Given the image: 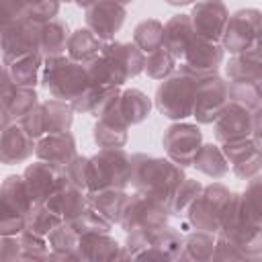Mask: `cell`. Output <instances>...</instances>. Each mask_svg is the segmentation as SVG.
I'll list each match as a JSON object with an SVG mask.
<instances>
[{
  "mask_svg": "<svg viewBox=\"0 0 262 262\" xmlns=\"http://www.w3.org/2000/svg\"><path fill=\"white\" fill-rule=\"evenodd\" d=\"M59 223H61V219H59L53 211H49L43 203L35 205V207L25 215V229H27V231H33V233H37V235H43V237H47L49 231H53Z\"/></svg>",
  "mask_w": 262,
  "mask_h": 262,
  "instance_id": "obj_38",
  "label": "cell"
},
{
  "mask_svg": "<svg viewBox=\"0 0 262 262\" xmlns=\"http://www.w3.org/2000/svg\"><path fill=\"white\" fill-rule=\"evenodd\" d=\"M8 23H12V18L8 16V12L4 10V6H2V2H0V29H4Z\"/></svg>",
  "mask_w": 262,
  "mask_h": 262,
  "instance_id": "obj_56",
  "label": "cell"
},
{
  "mask_svg": "<svg viewBox=\"0 0 262 262\" xmlns=\"http://www.w3.org/2000/svg\"><path fill=\"white\" fill-rule=\"evenodd\" d=\"M10 123H12V119L8 117V113H6V108H4L2 104H0V131H2L4 127H8Z\"/></svg>",
  "mask_w": 262,
  "mask_h": 262,
  "instance_id": "obj_55",
  "label": "cell"
},
{
  "mask_svg": "<svg viewBox=\"0 0 262 262\" xmlns=\"http://www.w3.org/2000/svg\"><path fill=\"white\" fill-rule=\"evenodd\" d=\"M78 237L80 235L76 233V229L68 221H61L47 235L49 258H55V260H78Z\"/></svg>",
  "mask_w": 262,
  "mask_h": 262,
  "instance_id": "obj_29",
  "label": "cell"
},
{
  "mask_svg": "<svg viewBox=\"0 0 262 262\" xmlns=\"http://www.w3.org/2000/svg\"><path fill=\"white\" fill-rule=\"evenodd\" d=\"M35 154V139L23 129L18 121H12L0 131V164L16 166L27 162Z\"/></svg>",
  "mask_w": 262,
  "mask_h": 262,
  "instance_id": "obj_17",
  "label": "cell"
},
{
  "mask_svg": "<svg viewBox=\"0 0 262 262\" xmlns=\"http://www.w3.org/2000/svg\"><path fill=\"white\" fill-rule=\"evenodd\" d=\"M14 82L10 80V74H8V70H6V66L4 63H0V104L4 106L6 104V100L10 98V94L14 92Z\"/></svg>",
  "mask_w": 262,
  "mask_h": 262,
  "instance_id": "obj_54",
  "label": "cell"
},
{
  "mask_svg": "<svg viewBox=\"0 0 262 262\" xmlns=\"http://www.w3.org/2000/svg\"><path fill=\"white\" fill-rule=\"evenodd\" d=\"M35 104H39V96L35 92V88H20L16 86L14 92L10 94V98L6 100L4 108L8 113V117L12 121H20Z\"/></svg>",
  "mask_w": 262,
  "mask_h": 262,
  "instance_id": "obj_40",
  "label": "cell"
},
{
  "mask_svg": "<svg viewBox=\"0 0 262 262\" xmlns=\"http://www.w3.org/2000/svg\"><path fill=\"white\" fill-rule=\"evenodd\" d=\"M84 66H86L90 84H96V86H123L127 82L125 72L108 55L100 53L94 59H90L88 63H84Z\"/></svg>",
  "mask_w": 262,
  "mask_h": 262,
  "instance_id": "obj_30",
  "label": "cell"
},
{
  "mask_svg": "<svg viewBox=\"0 0 262 262\" xmlns=\"http://www.w3.org/2000/svg\"><path fill=\"white\" fill-rule=\"evenodd\" d=\"M10 80L14 82V86L20 88H35L39 84L41 78V66H43V55L39 51H31L25 55H18L14 59H10L8 63H4Z\"/></svg>",
  "mask_w": 262,
  "mask_h": 262,
  "instance_id": "obj_25",
  "label": "cell"
},
{
  "mask_svg": "<svg viewBox=\"0 0 262 262\" xmlns=\"http://www.w3.org/2000/svg\"><path fill=\"white\" fill-rule=\"evenodd\" d=\"M59 2H74V0H59Z\"/></svg>",
  "mask_w": 262,
  "mask_h": 262,
  "instance_id": "obj_61",
  "label": "cell"
},
{
  "mask_svg": "<svg viewBox=\"0 0 262 262\" xmlns=\"http://www.w3.org/2000/svg\"><path fill=\"white\" fill-rule=\"evenodd\" d=\"M20 2H23V4L27 6V10H29V6H33V4L37 2V0H20Z\"/></svg>",
  "mask_w": 262,
  "mask_h": 262,
  "instance_id": "obj_59",
  "label": "cell"
},
{
  "mask_svg": "<svg viewBox=\"0 0 262 262\" xmlns=\"http://www.w3.org/2000/svg\"><path fill=\"white\" fill-rule=\"evenodd\" d=\"M170 217V207L162 203L160 199L135 190L133 194L127 196L119 225L125 231L131 229H156L168 223Z\"/></svg>",
  "mask_w": 262,
  "mask_h": 262,
  "instance_id": "obj_5",
  "label": "cell"
},
{
  "mask_svg": "<svg viewBox=\"0 0 262 262\" xmlns=\"http://www.w3.org/2000/svg\"><path fill=\"white\" fill-rule=\"evenodd\" d=\"M102 55H108L111 59L117 61V66L125 72L127 80L129 78H135L137 74L143 72V63H145V53L135 45V43H123V41H104L102 43V49H100Z\"/></svg>",
  "mask_w": 262,
  "mask_h": 262,
  "instance_id": "obj_22",
  "label": "cell"
},
{
  "mask_svg": "<svg viewBox=\"0 0 262 262\" xmlns=\"http://www.w3.org/2000/svg\"><path fill=\"white\" fill-rule=\"evenodd\" d=\"M164 2H168L170 6H188V4H194L196 0H164Z\"/></svg>",
  "mask_w": 262,
  "mask_h": 262,
  "instance_id": "obj_57",
  "label": "cell"
},
{
  "mask_svg": "<svg viewBox=\"0 0 262 262\" xmlns=\"http://www.w3.org/2000/svg\"><path fill=\"white\" fill-rule=\"evenodd\" d=\"M119 113L121 117L127 121V125H139L149 117L151 111V100L147 98L145 92H141L139 88H127L123 92H119V100H117Z\"/></svg>",
  "mask_w": 262,
  "mask_h": 262,
  "instance_id": "obj_28",
  "label": "cell"
},
{
  "mask_svg": "<svg viewBox=\"0 0 262 262\" xmlns=\"http://www.w3.org/2000/svg\"><path fill=\"white\" fill-rule=\"evenodd\" d=\"M133 43L147 55L164 43V23L158 18H145L133 29Z\"/></svg>",
  "mask_w": 262,
  "mask_h": 262,
  "instance_id": "obj_37",
  "label": "cell"
},
{
  "mask_svg": "<svg viewBox=\"0 0 262 262\" xmlns=\"http://www.w3.org/2000/svg\"><path fill=\"white\" fill-rule=\"evenodd\" d=\"M196 80L190 74L184 72H172L168 78L162 80V84L156 90V108L170 121H182L192 115V102H194V90Z\"/></svg>",
  "mask_w": 262,
  "mask_h": 262,
  "instance_id": "obj_3",
  "label": "cell"
},
{
  "mask_svg": "<svg viewBox=\"0 0 262 262\" xmlns=\"http://www.w3.org/2000/svg\"><path fill=\"white\" fill-rule=\"evenodd\" d=\"M188 16H190L194 35L219 43L223 29H225V23H227V16H229V10L225 8L223 2L201 0V2H194L192 12Z\"/></svg>",
  "mask_w": 262,
  "mask_h": 262,
  "instance_id": "obj_15",
  "label": "cell"
},
{
  "mask_svg": "<svg viewBox=\"0 0 262 262\" xmlns=\"http://www.w3.org/2000/svg\"><path fill=\"white\" fill-rule=\"evenodd\" d=\"M39 82L51 94V98H59L66 102H72L90 86L86 66L70 59L66 53L43 57Z\"/></svg>",
  "mask_w": 262,
  "mask_h": 262,
  "instance_id": "obj_2",
  "label": "cell"
},
{
  "mask_svg": "<svg viewBox=\"0 0 262 262\" xmlns=\"http://www.w3.org/2000/svg\"><path fill=\"white\" fill-rule=\"evenodd\" d=\"M102 92H104V86H96V84H90L80 96H76L70 104L74 108V113H82V115H94V111L98 108L100 104V98H102Z\"/></svg>",
  "mask_w": 262,
  "mask_h": 262,
  "instance_id": "obj_47",
  "label": "cell"
},
{
  "mask_svg": "<svg viewBox=\"0 0 262 262\" xmlns=\"http://www.w3.org/2000/svg\"><path fill=\"white\" fill-rule=\"evenodd\" d=\"M211 125H213L217 143L246 139V137H252L254 133V111L229 100Z\"/></svg>",
  "mask_w": 262,
  "mask_h": 262,
  "instance_id": "obj_12",
  "label": "cell"
},
{
  "mask_svg": "<svg viewBox=\"0 0 262 262\" xmlns=\"http://www.w3.org/2000/svg\"><path fill=\"white\" fill-rule=\"evenodd\" d=\"M227 102H229L227 82L219 74L199 78L190 117H194L196 123H201V125H211Z\"/></svg>",
  "mask_w": 262,
  "mask_h": 262,
  "instance_id": "obj_8",
  "label": "cell"
},
{
  "mask_svg": "<svg viewBox=\"0 0 262 262\" xmlns=\"http://www.w3.org/2000/svg\"><path fill=\"white\" fill-rule=\"evenodd\" d=\"M0 192H2L4 201L16 213H20V215H27L35 207V203H33V199L29 194V188L25 184L23 174H10V176H6L2 180V184H0Z\"/></svg>",
  "mask_w": 262,
  "mask_h": 262,
  "instance_id": "obj_33",
  "label": "cell"
},
{
  "mask_svg": "<svg viewBox=\"0 0 262 262\" xmlns=\"http://www.w3.org/2000/svg\"><path fill=\"white\" fill-rule=\"evenodd\" d=\"M76 139L70 131L61 133H45L35 141V156L51 166L66 168L76 158Z\"/></svg>",
  "mask_w": 262,
  "mask_h": 262,
  "instance_id": "obj_19",
  "label": "cell"
},
{
  "mask_svg": "<svg viewBox=\"0 0 262 262\" xmlns=\"http://www.w3.org/2000/svg\"><path fill=\"white\" fill-rule=\"evenodd\" d=\"M23 178H25V184H27L29 194H31L35 205L43 203L55 188H59L63 182H68L66 172L61 168L51 166L43 160L29 164L23 172Z\"/></svg>",
  "mask_w": 262,
  "mask_h": 262,
  "instance_id": "obj_14",
  "label": "cell"
},
{
  "mask_svg": "<svg viewBox=\"0 0 262 262\" xmlns=\"http://www.w3.org/2000/svg\"><path fill=\"white\" fill-rule=\"evenodd\" d=\"M20 260L18 235H0V262Z\"/></svg>",
  "mask_w": 262,
  "mask_h": 262,
  "instance_id": "obj_53",
  "label": "cell"
},
{
  "mask_svg": "<svg viewBox=\"0 0 262 262\" xmlns=\"http://www.w3.org/2000/svg\"><path fill=\"white\" fill-rule=\"evenodd\" d=\"M102 39H98L88 27H80L74 33H70L68 37V45H66V55L78 63H88L90 59H94L96 55H100L102 49Z\"/></svg>",
  "mask_w": 262,
  "mask_h": 262,
  "instance_id": "obj_26",
  "label": "cell"
},
{
  "mask_svg": "<svg viewBox=\"0 0 262 262\" xmlns=\"http://www.w3.org/2000/svg\"><path fill=\"white\" fill-rule=\"evenodd\" d=\"M131 176V154L123 147H102L90 158L88 192L100 188H127Z\"/></svg>",
  "mask_w": 262,
  "mask_h": 262,
  "instance_id": "obj_4",
  "label": "cell"
},
{
  "mask_svg": "<svg viewBox=\"0 0 262 262\" xmlns=\"http://www.w3.org/2000/svg\"><path fill=\"white\" fill-rule=\"evenodd\" d=\"M113 2H117V4H123V6H127V4H131L133 0H113Z\"/></svg>",
  "mask_w": 262,
  "mask_h": 262,
  "instance_id": "obj_60",
  "label": "cell"
},
{
  "mask_svg": "<svg viewBox=\"0 0 262 262\" xmlns=\"http://www.w3.org/2000/svg\"><path fill=\"white\" fill-rule=\"evenodd\" d=\"M43 205L53 211L61 221H72L76 219L86 207H88V196L84 190L76 188L70 182H63L59 188H55L45 201Z\"/></svg>",
  "mask_w": 262,
  "mask_h": 262,
  "instance_id": "obj_21",
  "label": "cell"
},
{
  "mask_svg": "<svg viewBox=\"0 0 262 262\" xmlns=\"http://www.w3.org/2000/svg\"><path fill=\"white\" fill-rule=\"evenodd\" d=\"M68 37H70V29L63 20L51 18V20L43 23L41 25V37H39V53L43 57L66 53Z\"/></svg>",
  "mask_w": 262,
  "mask_h": 262,
  "instance_id": "obj_32",
  "label": "cell"
},
{
  "mask_svg": "<svg viewBox=\"0 0 262 262\" xmlns=\"http://www.w3.org/2000/svg\"><path fill=\"white\" fill-rule=\"evenodd\" d=\"M215 250H213V260H248L246 252L231 242L229 237H225L223 233H215Z\"/></svg>",
  "mask_w": 262,
  "mask_h": 262,
  "instance_id": "obj_48",
  "label": "cell"
},
{
  "mask_svg": "<svg viewBox=\"0 0 262 262\" xmlns=\"http://www.w3.org/2000/svg\"><path fill=\"white\" fill-rule=\"evenodd\" d=\"M199 172H203L209 178H223L229 172V162L225 160L219 143H201L192 164Z\"/></svg>",
  "mask_w": 262,
  "mask_h": 262,
  "instance_id": "obj_31",
  "label": "cell"
},
{
  "mask_svg": "<svg viewBox=\"0 0 262 262\" xmlns=\"http://www.w3.org/2000/svg\"><path fill=\"white\" fill-rule=\"evenodd\" d=\"M219 145H221V151L229 164H237L260 149V141H256L254 137H246V139H237V141H229V143H219Z\"/></svg>",
  "mask_w": 262,
  "mask_h": 262,
  "instance_id": "obj_45",
  "label": "cell"
},
{
  "mask_svg": "<svg viewBox=\"0 0 262 262\" xmlns=\"http://www.w3.org/2000/svg\"><path fill=\"white\" fill-rule=\"evenodd\" d=\"M18 246H20V260H47L49 258V244H47V237L43 235L23 229L18 233Z\"/></svg>",
  "mask_w": 262,
  "mask_h": 262,
  "instance_id": "obj_43",
  "label": "cell"
},
{
  "mask_svg": "<svg viewBox=\"0 0 262 262\" xmlns=\"http://www.w3.org/2000/svg\"><path fill=\"white\" fill-rule=\"evenodd\" d=\"M20 125H23V129L29 133V137H33L35 141L41 137V135H45V117H43V104L39 102V104H35L20 121H18Z\"/></svg>",
  "mask_w": 262,
  "mask_h": 262,
  "instance_id": "obj_49",
  "label": "cell"
},
{
  "mask_svg": "<svg viewBox=\"0 0 262 262\" xmlns=\"http://www.w3.org/2000/svg\"><path fill=\"white\" fill-rule=\"evenodd\" d=\"M229 194H231V190L225 184H221V182H213L209 186H203L199 196L192 201V205L184 213L188 223L194 229L217 233L219 217H221V211H223Z\"/></svg>",
  "mask_w": 262,
  "mask_h": 262,
  "instance_id": "obj_6",
  "label": "cell"
},
{
  "mask_svg": "<svg viewBox=\"0 0 262 262\" xmlns=\"http://www.w3.org/2000/svg\"><path fill=\"white\" fill-rule=\"evenodd\" d=\"M184 170L182 166L174 164L168 158H156L147 154H131V176L129 184L139 190L147 192L170 207V199L176 186L182 182Z\"/></svg>",
  "mask_w": 262,
  "mask_h": 262,
  "instance_id": "obj_1",
  "label": "cell"
},
{
  "mask_svg": "<svg viewBox=\"0 0 262 262\" xmlns=\"http://www.w3.org/2000/svg\"><path fill=\"white\" fill-rule=\"evenodd\" d=\"M242 199L250 209H254L256 213H262V176L260 174L248 180V186L242 192Z\"/></svg>",
  "mask_w": 262,
  "mask_h": 262,
  "instance_id": "obj_52",
  "label": "cell"
},
{
  "mask_svg": "<svg viewBox=\"0 0 262 262\" xmlns=\"http://www.w3.org/2000/svg\"><path fill=\"white\" fill-rule=\"evenodd\" d=\"M117 100L94 123L92 139H94V143L100 149L102 147H125V143L129 139V125L121 117L119 106H117Z\"/></svg>",
  "mask_w": 262,
  "mask_h": 262,
  "instance_id": "obj_18",
  "label": "cell"
},
{
  "mask_svg": "<svg viewBox=\"0 0 262 262\" xmlns=\"http://www.w3.org/2000/svg\"><path fill=\"white\" fill-rule=\"evenodd\" d=\"M219 43L223 51H229L231 55L260 43V10L242 8L229 14Z\"/></svg>",
  "mask_w": 262,
  "mask_h": 262,
  "instance_id": "obj_7",
  "label": "cell"
},
{
  "mask_svg": "<svg viewBox=\"0 0 262 262\" xmlns=\"http://www.w3.org/2000/svg\"><path fill=\"white\" fill-rule=\"evenodd\" d=\"M59 4H61L59 0H37L33 6H29L27 18H31V20L43 25V23H47V20H51V18L57 16Z\"/></svg>",
  "mask_w": 262,
  "mask_h": 262,
  "instance_id": "obj_50",
  "label": "cell"
},
{
  "mask_svg": "<svg viewBox=\"0 0 262 262\" xmlns=\"http://www.w3.org/2000/svg\"><path fill=\"white\" fill-rule=\"evenodd\" d=\"M192 35H194V29H192L190 16L188 14H174L164 25V43H162V47L176 61H180L184 51H186L188 41L192 39Z\"/></svg>",
  "mask_w": 262,
  "mask_h": 262,
  "instance_id": "obj_24",
  "label": "cell"
},
{
  "mask_svg": "<svg viewBox=\"0 0 262 262\" xmlns=\"http://www.w3.org/2000/svg\"><path fill=\"white\" fill-rule=\"evenodd\" d=\"M213 250H215V233L196 229L184 235V244H182V252L178 260L207 262V260H213Z\"/></svg>",
  "mask_w": 262,
  "mask_h": 262,
  "instance_id": "obj_35",
  "label": "cell"
},
{
  "mask_svg": "<svg viewBox=\"0 0 262 262\" xmlns=\"http://www.w3.org/2000/svg\"><path fill=\"white\" fill-rule=\"evenodd\" d=\"M78 260L84 262H111V260H127L125 248L111 237V233H80L78 237Z\"/></svg>",
  "mask_w": 262,
  "mask_h": 262,
  "instance_id": "obj_16",
  "label": "cell"
},
{
  "mask_svg": "<svg viewBox=\"0 0 262 262\" xmlns=\"http://www.w3.org/2000/svg\"><path fill=\"white\" fill-rule=\"evenodd\" d=\"M86 196H88V205L115 225L121 219V213L129 194L125 192V188H100L94 192H86Z\"/></svg>",
  "mask_w": 262,
  "mask_h": 262,
  "instance_id": "obj_27",
  "label": "cell"
},
{
  "mask_svg": "<svg viewBox=\"0 0 262 262\" xmlns=\"http://www.w3.org/2000/svg\"><path fill=\"white\" fill-rule=\"evenodd\" d=\"M41 104H43V117H45V133H61L72 129L74 108L70 102L59 98H49Z\"/></svg>",
  "mask_w": 262,
  "mask_h": 262,
  "instance_id": "obj_34",
  "label": "cell"
},
{
  "mask_svg": "<svg viewBox=\"0 0 262 262\" xmlns=\"http://www.w3.org/2000/svg\"><path fill=\"white\" fill-rule=\"evenodd\" d=\"M201 190H203V184L199 180L184 176L170 199V215H184Z\"/></svg>",
  "mask_w": 262,
  "mask_h": 262,
  "instance_id": "obj_39",
  "label": "cell"
},
{
  "mask_svg": "<svg viewBox=\"0 0 262 262\" xmlns=\"http://www.w3.org/2000/svg\"><path fill=\"white\" fill-rule=\"evenodd\" d=\"M225 74L229 82L235 80H262V55H260V43H254L252 47L233 53L229 61L225 63Z\"/></svg>",
  "mask_w": 262,
  "mask_h": 262,
  "instance_id": "obj_23",
  "label": "cell"
},
{
  "mask_svg": "<svg viewBox=\"0 0 262 262\" xmlns=\"http://www.w3.org/2000/svg\"><path fill=\"white\" fill-rule=\"evenodd\" d=\"M74 229H76V233L80 235V233H90V231H98V233H108L111 231V227H113V223L106 219V217H102L96 209H92L90 205L76 217V219H72V221H68Z\"/></svg>",
  "mask_w": 262,
  "mask_h": 262,
  "instance_id": "obj_42",
  "label": "cell"
},
{
  "mask_svg": "<svg viewBox=\"0 0 262 262\" xmlns=\"http://www.w3.org/2000/svg\"><path fill=\"white\" fill-rule=\"evenodd\" d=\"M66 178L70 184H74L76 188L88 192V178H90V158L88 156H78L63 168Z\"/></svg>",
  "mask_w": 262,
  "mask_h": 262,
  "instance_id": "obj_44",
  "label": "cell"
},
{
  "mask_svg": "<svg viewBox=\"0 0 262 262\" xmlns=\"http://www.w3.org/2000/svg\"><path fill=\"white\" fill-rule=\"evenodd\" d=\"M25 229V215L16 213L0 192V235H18Z\"/></svg>",
  "mask_w": 262,
  "mask_h": 262,
  "instance_id": "obj_46",
  "label": "cell"
},
{
  "mask_svg": "<svg viewBox=\"0 0 262 262\" xmlns=\"http://www.w3.org/2000/svg\"><path fill=\"white\" fill-rule=\"evenodd\" d=\"M184 235L170 227L168 223L156 229H149L147 235V250L139 256V260H178L182 252Z\"/></svg>",
  "mask_w": 262,
  "mask_h": 262,
  "instance_id": "obj_20",
  "label": "cell"
},
{
  "mask_svg": "<svg viewBox=\"0 0 262 262\" xmlns=\"http://www.w3.org/2000/svg\"><path fill=\"white\" fill-rule=\"evenodd\" d=\"M203 143V133L192 123H172L162 137V145L166 149L168 160H172L178 166H190L199 147Z\"/></svg>",
  "mask_w": 262,
  "mask_h": 262,
  "instance_id": "obj_11",
  "label": "cell"
},
{
  "mask_svg": "<svg viewBox=\"0 0 262 262\" xmlns=\"http://www.w3.org/2000/svg\"><path fill=\"white\" fill-rule=\"evenodd\" d=\"M39 37H41V25L27 16L8 23L4 29H0L2 63H8L18 55L39 51Z\"/></svg>",
  "mask_w": 262,
  "mask_h": 262,
  "instance_id": "obj_10",
  "label": "cell"
},
{
  "mask_svg": "<svg viewBox=\"0 0 262 262\" xmlns=\"http://www.w3.org/2000/svg\"><path fill=\"white\" fill-rule=\"evenodd\" d=\"M229 100L244 104L250 111L262 108V80H235L227 82Z\"/></svg>",
  "mask_w": 262,
  "mask_h": 262,
  "instance_id": "obj_36",
  "label": "cell"
},
{
  "mask_svg": "<svg viewBox=\"0 0 262 262\" xmlns=\"http://www.w3.org/2000/svg\"><path fill=\"white\" fill-rule=\"evenodd\" d=\"M233 166V174L242 180H250L254 176H258L262 172V156H260V149L254 151L250 158L237 162V164H231Z\"/></svg>",
  "mask_w": 262,
  "mask_h": 262,
  "instance_id": "obj_51",
  "label": "cell"
},
{
  "mask_svg": "<svg viewBox=\"0 0 262 262\" xmlns=\"http://www.w3.org/2000/svg\"><path fill=\"white\" fill-rule=\"evenodd\" d=\"M127 8L113 0H98L86 8V27L102 41L115 39V33L123 27Z\"/></svg>",
  "mask_w": 262,
  "mask_h": 262,
  "instance_id": "obj_13",
  "label": "cell"
},
{
  "mask_svg": "<svg viewBox=\"0 0 262 262\" xmlns=\"http://www.w3.org/2000/svg\"><path fill=\"white\" fill-rule=\"evenodd\" d=\"M211 2H223V0H211Z\"/></svg>",
  "mask_w": 262,
  "mask_h": 262,
  "instance_id": "obj_62",
  "label": "cell"
},
{
  "mask_svg": "<svg viewBox=\"0 0 262 262\" xmlns=\"http://www.w3.org/2000/svg\"><path fill=\"white\" fill-rule=\"evenodd\" d=\"M176 70V59L164 49H156L151 53L145 55V63H143V72L151 78V80H164L168 78L172 72Z\"/></svg>",
  "mask_w": 262,
  "mask_h": 262,
  "instance_id": "obj_41",
  "label": "cell"
},
{
  "mask_svg": "<svg viewBox=\"0 0 262 262\" xmlns=\"http://www.w3.org/2000/svg\"><path fill=\"white\" fill-rule=\"evenodd\" d=\"M74 2H76L80 8H88V6H92V4L98 2V0H74Z\"/></svg>",
  "mask_w": 262,
  "mask_h": 262,
  "instance_id": "obj_58",
  "label": "cell"
},
{
  "mask_svg": "<svg viewBox=\"0 0 262 262\" xmlns=\"http://www.w3.org/2000/svg\"><path fill=\"white\" fill-rule=\"evenodd\" d=\"M223 47L217 41L203 39L199 35H192V39L186 45V51L180 59L178 70L184 74H190L194 78H205L211 74H217L219 66L223 63Z\"/></svg>",
  "mask_w": 262,
  "mask_h": 262,
  "instance_id": "obj_9",
  "label": "cell"
}]
</instances>
